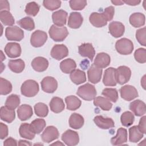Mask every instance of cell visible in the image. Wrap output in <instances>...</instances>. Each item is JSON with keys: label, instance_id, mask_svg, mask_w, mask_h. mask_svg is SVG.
<instances>
[{"label": "cell", "instance_id": "18", "mask_svg": "<svg viewBox=\"0 0 146 146\" xmlns=\"http://www.w3.org/2000/svg\"><path fill=\"white\" fill-rule=\"evenodd\" d=\"M108 30L112 36L115 38H119L124 34L125 27L122 23L117 21H113L110 23Z\"/></svg>", "mask_w": 146, "mask_h": 146}, {"label": "cell", "instance_id": "15", "mask_svg": "<svg viewBox=\"0 0 146 146\" xmlns=\"http://www.w3.org/2000/svg\"><path fill=\"white\" fill-rule=\"evenodd\" d=\"M78 52L82 56L88 58L91 62L95 55V49L90 43L80 44L78 47Z\"/></svg>", "mask_w": 146, "mask_h": 146}, {"label": "cell", "instance_id": "8", "mask_svg": "<svg viewBox=\"0 0 146 146\" xmlns=\"http://www.w3.org/2000/svg\"><path fill=\"white\" fill-rule=\"evenodd\" d=\"M120 93L121 98L127 101H131L139 96L136 88L131 85H125L121 87L120 89Z\"/></svg>", "mask_w": 146, "mask_h": 146}, {"label": "cell", "instance_id": "32", "mask_svg": "<svg viewBox=\"0 0 146 146\" xmlns=\"http://www.w3.org/2000/svg\"><path fill=\"white\" fill-rule=\"evenodd\" d=\"M0 116L2 120L7 123H11L15 117V111L10 110L6 106H2L1 108Z\"/></svg>", "mask_w": 146, "mask_h": 146}, {"label": "cell", "instance_id": "56", "mask_svg": "<svg viewBox=\"0 0 146 146\" xmlns=\"http://www.w3.org/2000/svg\"><path fill=\"white\" fill-rule=\"evenodd\" d=\"M123 3H125L128 5L130 6H136L138 5L140 2L141 1H136V0H125V1H123Z\"/></svg>", "mask_w": 146, "mask_h": 146}, {"label": "cell", "instance_id": "27", "mask_svg": "<svg viewBox=\"0 0 146 146\" xmlns=\"http://www.w3.org/2000/svg\"><path fill=\"white\" fill-rule=\"evenodd\" d=\"M130 24L134 27H140L145 25V17L144 14L141 13H134L129 18Z\"/></svg>", "mask_w": 146, "mask_h": 146}, {"label": "cell", "instance_id": "45", "mask_svg": "<svg viewBox=\"0 0 146 146\" xmlns=\"http://www.w3.org/2000/svg\"><path fill=\"white\" fill-rule=\"evenodd\" d=\"M12 91V84L7 80L0 78V94L2 95H6L10 93Z\"/></svg>", "mask_w": 146, "mask_h": 146}, {"label": "cell", "instance_id": "4", "mask_svg": "<svg viewBox=\"0 0 146 146\" xmlns=\"http://www.w3.org/2000/svg\"><path fill=\"white\" fill-rule=\"evenodd\" d=\"M132 42L127 38H121L116 41L115 48L117 52L121 55H129L133 50Z\"/></svg>", "mask_w": 146, "mask_h": 146}, {"label": "cell", "instance_id": "17", "mask_svg": "<svg viewBox=\"0 0 146 146\" xmlns=\"http://www.w3.org/2000/svg\"><path fill=\"white\" fill-rule=\"evenodd\" d=\"M94 121L98 127L103 129L112 128L115 126V123L112 119L104 117L101 115L96 116L94 119Z\"/></svg>", "mask_w": 146, "mask_h": 146}, {"label": "cell", "instance_id": "24", "mask_svg": "<svg viewBox=\"0 0 146 146\" xmlns=\"http://www.w3.org/2000/svg\"><path fill=\"white\" fill-rule=\"evenodd\" d=\"M89 20L90 23L96 27H102L106 26L107 21L104 18L102 13L94 12L91 14Z\"/></svg>", "mask_w": 146, "mask_h": 146}, {"label": "cell", "instance_id": "52", "mask_svg": "<svg viewBox=\"0 0 146 146\" xmlns=\"http://www.w3.org/2000/svg\"><path fill=\"white\" fill-rule=\"evenodd\" d=\"M0 138L4 139L8 135V127L3 123H0Z\"/></svg>", "mask_w": 146, "mask_h": 146}, {"label": "cell", "instance_id": "54", "mask_svg": "<svg viewBox=\"0 0 146 146\" xmlns=\"http://www.w3.org/2000/svg\"><path fill=\"white\" fill-rule=\"evenodd\" d=\"M0 10L1 11L3 10H10V6L8 1H0Z\"/></svg>", "mask_w": 146, "mask_h": 146}, {"label": "cell", "instance_id": "10", "mask_svg": "<svg viewBox=\"0 0 146 146\" xmlns=\"http://www.w3.org/2000/svg\"><path fill=\"white\" fill-rule=\"evenodd\" d=\"M42 90L47 93L54 92L58 87L56 80L52 76H46L40 82Z\"/></svg>", "mask_w": 146, "mask_h": 146}, {"label": "cell", "instance_id": "9", "mask_svg": "<svg viewBox=\"0 0 146 146\" xmlns=\"http://www.w3.org/2000/svg\"><path fill=\"white\" fill-rule=\"evenodd\" d=\"M62 141L68 146L76 145L79 143V137L78 133L73 130L68 129L62 135Z\"/></svg>", "mask_w": 146, "mask_h": 146}, {"label": "cell", "instance_id": "14", "mask_svg": "<svg viewBox=\"0 0 146 146\" xmlns=\"http://www.w3.org/2000/svg\"><path fill=\"white\" fill-rule=\"evenodd\" d=\"M6 54L10 58H15L21 54V47L19 43L9 42L5 47Z\"/></svg>", "mask_w": 146, "mask_h": 146}, {"label": "cell", "instance_id": "37", "mask_svg": "<svg viewBox=\"0 0 146 146\" xmlns=\"http://www.w3.org/2000/svg\"><path fill=\"white\" fill-rule=\"evenodd\" d=\"M143 137V133L137 126L134 125L129 129V140L132 143H137Z\"/></svg>", "mask_w": 146, "mask_h": 146}, {"label": "cell", "instance_id": "30", "mask_svg": "<svg viewBox=\"0 0 146 146\" xmlns=\"http://www.w3.org/2000/svg\"><path fill=\"white\" fill-rule=\"evenodd\" d=\"M50 110L54 113H59L64 109L65 105L63 99L59 97H53L50 102Z\"/></svg>", "mask_w": 146, "mask_h": 146}, {"label": "cell", "instance_id": "57", "mask_svg": "<svg viewBox=\"0 0 146 146\" xmlns=\"http://www.w3.org/2000/svg\"><path fill=\"white\" fill-rule=\"evenodd\" d=\"M18 145H31L32 144L28 141H26V140H20L19 141V143H18Z\"/></svg>", "mask_w": 146, "mask_h": 146}, {"label": "cell", "instance_id": "48", "mask_svg": "<svg viewBox=\"0 0 146 146\" xmlns=\"http://www.w3.org/2000/svg\"><path fill=\"white\" fill-rule=\"evenodd\" d=\"M135 60L140 63H144L146 62V50L144 48H139L137 49L134 53Z\"/></svg>", "mask_w": 146, "mask_h": 146}, {"label": "cell", "instance_id": "43", "mask_svg": "<svg viewBox=\"0 0 146 146\" xmlns=\"http://www.w3.org/2000/svg\"><path fill=\"white\" fill-rule=\"evenodd\" d=\"M102 94L106 96L108 100L114 103L116 102L118 99V92L115 88H106L103 90Z\"/></svg>", "mask_w": 146, "mask_h": 146}, {"label": "cell", "instance_id": "40", "mask_svg": "<svg viewBox=\"0 0 146 146\" xmlns=\"http://www.w3.org/2000/svg\"><path fill=\"white\" fill-rule=\"evenodd\" d=\"M17 23L21 27L29 31H31L35 29V23L34 20L29 17H26L22 18L17 22Z\"/></svg>", "mask_w": 146, "mask_h": 146}, {"label": "cell", "instance_id": "26", "mask_svg": "<svg viewBox=\"0 0 146 146\" xmlns=\"http://www.w3.org/2000/svg\"><path fill=\"white\" fill-rule=\"evenodd\" d=\"M18 118L21 121H25L30 119L33 115L32 107L28 104H22L17 110Z\"/></svg>", "mask_w": 146, "mask_h": 146}, {"label": "cell", "instance_id": "29", "mask_svg": "<svg viewBox=\"0 0 146 146\" xmlns=\"http://www.w3.org/2000/svg\"><path fill=\"white\" fill-rule=\"evenodd\" d=\"M19 132L22 137L29 140L33 139L35 136V133L31 128L30 124L26 123H22L20 125Z\"/></svg>", "mask_w": 146, "mask_h": 146}, {"label": "cell", "instance_id": "12", "mask_svg": "<svg viewBox=\"0 0 146 146\" xmlns=\"http://www.w3.org/2000/svg\"><path fill=\"white\" fill-rule=\"evenodd\" d=\"M68 55L67 47L63 44H55L53 46L51 51V56L58 60H61Z\"/></svg>", "mask_w": 146, "mask_h": 146}, {"label": "cell", "instance_id": "7", "mask_svg": "<svg viewBox=\"0 0 146 146\" xmlns=\"http://www.w3.org/2000/svg\"><path fill=\"white\" fill-rule=\"evenodd\" d=\"M47 39V35L46 32L39 30H36L31 34L30 43L34 47L42 46Z\"/></svg>", "mask_w": 146, "mask_h": 146}, {"label": "cell", "instance_id": "5", "mask_svg": "<svg viewBox=\"0 0 146 146\" xmlns=\"http://www.w3.org/2000/svg\"><path fill=\"white\" fill-rule=\"evenodd\" d=\"M131 76V71L127 66H121L116 69V80L120 84H124L128 82L130 79Z\"/></svg>", "mask_w": 146, "mask_h": 146}, {"label": "cell", "instance_id": "13", "mask_svg": "<svg viewBox=\"0 0 146 146\" xmlns=\"http://www.w3.org/2000/svg\"><path fill=\"white\" fill-rule=\"evenodd\" d=\"M102 72V68H99L92 64L87 71L88 81L93 84L98 83L101 80Z\"/></svg>", "mask_w": 146, "mask_h": 146}, {"label": "cell", "instance_id": "23", "mask_svg": "<svg viewBox=\"0 0 146 146\" xmlns=\"http://www.w3.org/2000/svg\"><path fill=\"white\" fill-rule=\"evenodd\" d=\"M127 141V131L124 128H119L116 136L111 139V143L113 145H121Z\"/></svg>", "mask_w": 146, "mask_h": 146}, {"label": "cell", "instance_id": "60", "mask_svg": "<svg viewBox=\"0 0 146 146\" xmlns=\"http://www.w3.org/2000/svg\"><path fill=\"white\" fill-rule=\"evenodd\" d=\"M51 145H63L64 144L61 143V142H60V141H57L55 143H54L51 144Z\"/></svg>", "mask_w": 146, "mask_h": 146}, {"label": "cell", "instance_id": "31", "mask_svg": "<svg viewBox=\"0 0 146 146\" xmlns=\"http://www.w3.org/2000/svg\"><path fill=\"white\" fill-rule=\"evenodd\" d=\"M70 77L71 81L77 85L83 83L86 81V73L79 69H76L72 71L70 73Z\"/></svg>", "mask_w": 146, "mask_h": 146}, {"label": "cell", "instance_id": "55", "mask_svg": "<svg viewBox=\"0 0 146 146\" xmlns=\"http://www.w3.org/2000/svg\"><path fill=\"white\" fill-rule=\"evenodd\" d=\"M3 145H17V142L15 139L10 137L5 140V141L3 142Z\"/></svg>", "mask_w": 146, "mask_h": 146}, {"label": "cell", "instance_id": "42", "mask_svg": "<svg viewBox=\"0 0 146 146\" xmlns=\"http://www.w3.org/2000/svg\"><path fill=\"white\" fill-rule=\"evenodd\" d=\"M135 120L133 114L129 111H125L123 112L120 117V121L121 124L124 127H129L131 125Z\"/></svg>", "mask_w": 146, "mask_h": 146}, {"label": "cell", "instance_id": "36", "mask_svg": "<svg viewBox=\"0 0 146 146\" xmlns=\"http://www.w3.org/2000/svg\"><path fill=\"white\" fill-rule=\"evenodd\" d=\"M65 102L67 108L70 111H75L78 109L81 106V100L76 96L70 95L66 97Z\"/></svg>", "mask_w": 146, "mask_h": 146}, {"label": "cell", "instance_id": "53", "mask_svg": "<svg viewBox=\"0 0 146 146\" xmlns=\"http://www.w3.org/2000/svg\"><path fill=\"white\" fill-rule=\"evenodd\" d=\"M145 123H146V116H144L141 117V118L140 119L139 124L137 125L138 128L139 130L144 134L146 133V125H145Z\"/></svg>", "mask_w": 146, "mask_h": 146}, {"label": "cell", "instance_id": "46", "mask_svg": "<svg viewBox=\"0 0 146 146\" xmlns=\"http://www.w3.org/2000/svg\"><path fill=\"white\" fill-rule=\"evenodd\" d=\"M39 6L35 2H30L28 3L25 7V13L30 16L35 17L39 11Z\"/></svg>", "mask_w": 146, "mask_h": 146}, {"label": "cell", "instance_id": "59", "mask_svg": "<svg viewBox=\"0 0 146 146\" xmlns=\"http://www.w3.org/2000/svg\"><path fill=\"white\" fill-rule=\"evenodd\" d=\"M145 75H144L142 79L141 80V84L142 86V87H143L144 89H145Z\"/></svg>", "mask_w": 146, "mask_h": 146}, {"label": "cell", "instance_id": "1", "mask_svg": "<svg viewBox=\"0 0 146 146\" xmlns=\"http://www.w3.org/2000/svg\"><path fill=\"white\" fill-rule=\"evenodd\" d=\"M96 94L95 86L90 83H86L80 86L76 92V94L80 98L87 101L94 100L96 97Z\"/></svg>", "mask_w": 146, "mask_h": 146}, {"label": "cell", "instance_id": "41", "mask_svg": "<svg viewBox=\"0 0 146 146\" xmlns=\"http://www.w3.org/2000/svg\"><path fill=\"white\" fill-rule=\"evenodd\" d=\"M46 124V121L43 119H36L32 121L30 126L35 134H39L43 130Z\"/></svg>", "mask_w": 146, "mask_h": 146}, {"label": "cell", "instance_id": "35", "mask_svg": "<svg viewBox=\"0 0 146 146\" xmlns=\"http://www.w3.org/2000/svg\"><path fill=\"white\" fill-rule=\"evenodd\" d=\"M94 104L104 111H109L112 107V104L110 100L102 96L95 97L94 99Z\"/></svg>", "mask_w": 146, "mask_h": 146}, {"label": "cell", "instance_id": "2", "mask_svg": "<svg viewBox=\"0 0 146 146\" xmlns=\"http://www.w3.org/2000/svg\"><path fill=\"white\" fill-rule=\"evenodd\" d=\"M39 88L38 83L31 79H29L25 81L21 87V94L26 97H33L35 96L38 91Z\"/></svg>", "mask_w": 146, "mask_h": 146}, {"label": "cell", "instance_id": "39", "mask_svg": "<svg viewBox=\"0 0 146 146\" xmlns=\"http://www.w3.org/2000/svg\"><path fill=\"white\" fill-rule=\"evenodd\" d=\"M0 20L5 26H11L14 23V19L12 14L7 10H3L0 12Z\"/></svg>", "mask_w": 146, "mask_h": 146}, {"label": "cell", "instance_id": "25", "mask_svg": "<svg viewBox=\"0 0 146 146\" xmlns=\"http://www.w3.org/2000/svg\"><path fill=\"white\" fill-rule=\"evenodd\" d=\"M110 62L111 58L108 54L100 52L96 55L94 64L99 68H103L107 67L110 64Z\"/></svg>", "mask_w": 146, "mask_h": 146}, {"label": "cell", "instance_id": "19", "mask_svg": "<svg viewBox=\"0 0 146 146\" xmlns=\"http://www.w3.org/2000/svg\"><path fill=\"white\" fill-rule=\"evenodd\" d=\"M68 14L63 10H59L55 11L52 14V21L55 25L63 27L66 23Z\"/></svg>", "mask_w": 146, "mask_h": 146}, {"label": "cell", "instance_id": "44", "mask_svg": "<svg viewBox=\"0 0 146 146\" xmlns=\"http://www.w3.org/2000/svg\"><path fill=\"white\" fill-rule=\"evenodd\" d=\"M34 111L38 116L44 117L48 113V108L46 104L39 102L35 104L34 106Z\"/></svg>", "mask_w": 146, "mask_h": 146}, {"label": "cell", "instance_id": "3", "mask_svg": "<svg viewBox=\"0 0 146 146\" xmlns=\"http://www.w3.org/2000/svg\"><path fill=\"white\" fill-rule=\"evenodd\" d=\"M48 33L50 38L55 42L64 40L68 35L67 29L66 27H59L55 25L51 26Z\"/></svg>", "mask_w": 146, "mask_h": 146}, {"label": "cell", "instance_id": "51", "mask_svg": "<svg viewBox=\"0 0 146 146\" xmlns=\"http://www.w3.org/2000/svg\"><path fill=\"white\" fill-rule=\"evenodd\" d=\"M107 21H110L113 19L115 14V9L113 6H111L106 7L104 11L102 13Z\"/></svg>", "mask_w": 146, "mask_h": 146}, {"label": "cell", "instance_id": "49", "mask_svg": "<svg viewBox=\"0 0 146 146\" xmlns=\"http://www.w3.org/2000/svg\"><path fill=\"white\" fill-rule=\"evenodd\" d=\"M70 7L74 10H83L87 5L86 0H71L69 1Z\"/></svg>", "mask_w": 146, "mask_h": 146}, {"label": "cell", "instance_id": "47", "mask_svg": "<svg viewBox=\"0 0 146 146\" xmlns=\"http://www.w3.org/2000/svg\"><path fill=\"white\" fill-rule=\"evenodd\" d=\"M43 5L47 10L53 11L60 7L61 1L59 0H44Z\"/></svg>", "mask_w": 146, "mask_h": 146}, {"label": "cell", "instance_id": "50", "mask_svg": "<svg viewBox=\"0 0 146 146\" xmlns=\"http://www.w3.org/2000/svg\"><path fill=\"white\" fill-rule=\"evenodd\" d=\"M146 28L143 27L138 29L136 32V38L138 42L142 46H146V38H145Z\"/></svg>", "mask_w": 146, "mask_h": 146}, {"label": "cell", "instance_id": "16", "mask_svg": "<svg viewBox=\"0 0 146 146\" xmlns=\"http://www.w3.org/2000/svg\"><path fill=\"white\" fill-rule=\"evenodd\" d=\"M115 72L116 69L113 67H109L105 70L103 83L106 86H115L116 85Z\"/></svg>", "mask_w": 146, "mask_h": 146}, {"label": "cell", "instance_id": "6", "mask_svg": "<svg viewBox=\"0 0 146 146\" xmlns=\"http://www.w3.org/2000/svg\"><path fill=\"white\" fill-rule=\"evenodd\" d=\"M5 36L9 40L21 41L24 37V32L17 26H9L5 30Z\"/></svg>", "mask_w": 146, "mask_h": 146}, {"label": "cell", "instance_id": "58", "mask_svg": "<svg viewBox=\"0 0 146 146\" xmlns=\"http://www.w3.org/2000/svg\"><path fill=\"white\" fill-rule=\"evenodd\" d=\"M111 2L115 5H122L124 3L122 1H112Z\"/></svg>", "mask_w": 146, "mask_h": 146}, {"label": "cell", "instance_id": "22", "mask_svg": "<svg viewBox=\"0 0 146 146\" xmlns=\"http://www.w3.org/2000/svg\"><path fill=\"white\" fill-rule=\"evenodd\" d=\"M33 68L37 72H43L47 70L48 66V62L47 59L42 56L35 58L31 62Z\"/></svg>", "mask_w": 146, "mask_h": 146}, {"label": "cell", "instance_id": "33", "mask_svg": "<svg viewBox=\"0 0 146 146\" xmlns=\"http://www.w3.org/2000/svg\"><path fill=\"white\" fill-rule=\"evenodd\" d=\"M8 66L13 72L18 74L23 71L25 64L24 61L21 59H11L9 61Z\"/></svg>", "mask_w": 146, "mask_h": 146}, {"label": "cell", "instance_id": "21", "mask_svg": "<svg viewBox=\"0 0 146 146\" xmlns=\"http://www.w3.org/2000/svg\"><path fill=\"white\" fill-rule=\"evenodd\" d=\"M83 21V17L80 13L72 12L69 15L67 25L71 29H78L82 25Z\"/></svg>", "mask_w": 146, "mask_h": 146}, {"label": "cell", "instance_id": "28", "mask_svg": "<svg viewBox=\"0 0 146 146\" xmlns=\"http://www.w3.org/2000/svg\"><path fill=\"white\" fill-rule=\"evenodd\" d=\"M84 122L83 117L77 113L71 114L68 121L70 127L75 129H78L82 128L84 124Z\"/></svg>", "mask_w": 146, "mask_h": 146}, {"label": "cell", "instance_id": "38", "mask_svg": "<svg viewBox=\"0 0 146 146\" xmlns=\"http://www.w3.org/2000/svg\"><path fill=\"white\" fill-rule=\"evenodd\" d=\"M20 98L19 96L15 94L9 95L5 102V106L10 110H14L20 104Z\"/></svg>", "mask_w": 146, "mask_h": 146}, {"label": "cell", "instance_id": "20", "mask_svg": "<svg viewBox=\"0 0 146 146\" xmlns=\"http://www.w3.org/2000/svg\"><path fill=\"white\" fill-rule=\"evenodd\" d=\"M129 109L137 116H141L145 113V104L138 99L133 101L129 104Z\"/></svg>", "mask_w": 146, "mask_h": 146}, {"label": "cell", "instance_id": "11", "mask_svg": "<svg viewBox=\"0 0 146 146\" xmlns=\"http://www.w3.org/2000/svg\"><path fill=\"white\" fill-rule=\"evenodd\" d=\"M59 133L58 129L52 125L48 126L44 130L41 135L42 140L44 143H50L58 138Z\"/></svg>", "mask_w": 146, "mask_h": 146}, {"label": "cell", "instance_id": "34", "mask_svg": "<svg viewBox=\"0 0 146 146\" xmlns=\"http://www.w3.org/2000/svg\"><path fill=\"white\" fill-rule=\"evenodd\" d=\"M76 67V64L75 62L71 58L64 59L60 63V68L65 74H70L75 70Z\"/></svg>", "mask_w": 146, "mask_h": 146}]
</instances>
